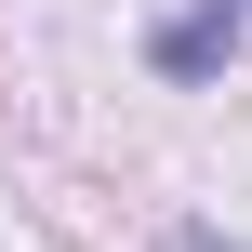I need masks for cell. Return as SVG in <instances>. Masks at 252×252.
Instances as JSON below:
<instances>
[{
  "mask_svg": "<svg viewBox=\"0 0 252 252\" xmlns=\"http://www.w3.org/2000/svg\"><path fill=\"white\" fill-rule=\"evenodd\" d=\"M239 13H252V0H199L186 27H159V66H173V80H199V66H226V40H239Z\"/></svg>",
  "mask_w": 252,
  "mask_h": 252,
  "instance_id": "obj_1",
  "label": "cell"
},
{
  "mask_svg": "<svg viewBox=\"0 0 252 252\" xmlns=\"http://www.w3.org/2000/svg\"><path fill=\"white\" fill-rule=\"evenodd\" d=\"M173 252H252V239H226V226H186V239H173Z\"/></svg>",
  "mask_w": 252,
  "mask_h": 252,
  "instance_id": "obj_2",
  "label": "cell"
}]
</instances>
